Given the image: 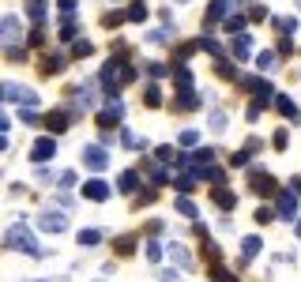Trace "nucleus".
Wrapping results in <instances>:
<instances>
[{"label":"nucleus","mask_w":301,"mask_h":282,"mask_svg":"<svg viewBox=\"0 0 301 282\" xmlns=\"http://www.w3.org/2000/svg\"><path fill=\"white\" fill-rule=\"evenodd\" d=\"M252 188H256L260 196H267V192H271V188H275V185L267 181V173H264V170H256V173H252Z\"/></svg>","instance_id":"obj_7"},{"label":"nucleus","mask_w":301,"mask_h":282,"mask_svg":"<svg viewBox=\"0 0 301 282\" xmlns=\"http://www.w3.org/2000/svg\"><path fill=\"white\" fill-rule=\"evenodd\" d=\"M279 214H283V218H294V196H290V192L279 196Z\"/></svg>","instance_id":"obj_9"},{"label":"nucleus","mask_w":301,"mask_h":282,"mask_svg":"<svg viewBox=\"0 0 301 282\" xmlns=\"http://www.w3.org/2000/svg\"><path fill=\"white\" fill-rule=\"evenodd\" d=\"M177 211H181V214H189V218H196V207H192L189 199H177Z\"/></svg>","instance_id":"obj_19"},{"label":"nucleus","mask_w":301,"mask_h":282,"mask_svg":"<svg viewBox=\"0 0 301 282\" xmlns=\"http://www.w3.org/2000/svg\"><path fill=\"white\" fill-rule=\"evenodd\" d=\"M226 8H230V0H215V4H211V11H207V19H222Z\"/></svg>","instance_id":"obj_11"},{"label":"nucleus","mask_w":301,"mask_h":282,"mask_svg":"<svg viewBox=\"0 0 301 282\" xmlns=\"http://www.w3.org/2000/svg\"><path fill=\"white\" fill-rule=\"evenodd\" d=\"M0 30H4V45H15V42H19V34H23V26H19V19H15V15H4Z\"/></svg>","instance_id":"obj_2"},{"label":"nucleus","mask_w":301,"mask_h":282,"mask_svg":"<svg viewBox=\"0 0 301 282\" xmlns=\"http://www.w3.org/2000/svg\"><path fill=\"white\" fill-rule=\"evenodd\" d=\"M260 68H264V72H275V53H260Z\"/></svg>","instance_id":"obj_18"},{"label":"nucleus","mask_w":301,"mask_h":282,"mask_svg":"<svg viewBox=\"0 0 301 282\" xmlns=\"http://www.w3.org/2000/svg\"><path fill=\"white\" fill-rule=\"evenodd\" d=\"M177 102H181V109H196V94H192L189 87H185V94H181Z\"/></svg>","instance_id":"obj_16"},{"label":"nucleus","mask_w":301,"mask_h":282,"mask_svg":"<svg viewBox=\"0 0 301 282\" xmlns=\"http://www.w3.org/2000/svg\"><path fill=\"white\" fill-rule=\"evenodd\" d=\"M83 162L91 166V170H105V162H109V158H105L102 147H87V151H83Z\"/></svg>","instance_id":"obj_4"},{"label":"nucleus","mask_w":301,"mask_h":282,"mask_svg":"<svg viewBox=\"0 0 301 282\" xmlns=\"http://www.w3.org/2000/svg\"><path fill=\"white\" fill-rule=\"evenodd\" d=\"M233 53H237V57L245 60V57L252 53V38H249V34H245V38H237V42H233Z\"/></svg>","instance_id":"obj_10"},{"label":"nucleus","mask_w":301,"mask_h":282,"mask_svg":"<svg viewBox=\"0 0 301 282\" xmlns=\"http://www.w3.org/2000/svg\"><path fill=\"white\" fill-rule=\"evenodd\" d=\"M83 196H91V199H98V203H102V199H109V185H105V181H87Z\"/></svg>","instance_id":"obj_5"},{"label":"nucleus","mask_w":301,"mask_h":282,"mask_svg":"<svg viewBox=\"0 0 301 282\" xmlns=\"http://www.w3.org/2000/svg\"><path fill=\"white\" fill-rule=\"evenodd\" d=\"M226 26H230V30H241V26H245V19H241V15H230V19H226Z\"/></svg>","instance_id":"obj_23"},{"label":"nucleus","mask_w":301,"mask_h":282,"mask_svg":"<svg viewBox=\"0 0 301 282\" xmlns=\"http://www.w3.org/2000/svg\"><path fill=\"white\" fill-rule=\"evenodd\" d=\"M98 241H102L98 230H83V233H79V245H98Z\"/></svg>","instance_id":"obj_15"},{"label":"nucleus","mask_w":301,"mask_h":282,"mask_svg":"<svg viewBox=\"0 0 301 282\" xmlns=\"http://www.w3.org/2000/svg\"><path fill=\"white\" fill-rule=\"evenodd\" d=\"M279 109H283V113H290V117H301V113L294 109V102L286 98V94H279Z\"/></svg>","instance_id":"obj_17"},{"label":"nucleus","mask_w":301,"mask_h":282,"mask_svg":"<svg viewBox=\"0 0 301 282\" xmlns=\"http://www.w3.org/2000/svg\"><path fill=\"white\" fill-rule=\"evenodd\" d=\"M53 151H57V143H53V139H38V143H34V162H49Z\"/></svg>","instance_id":"obj_6"},{"label":"nucleus","mask_w":301,"mask_h":282,"mask_svg":"<svg viewBox=\"0 0 301 282\" xmlns=\"http://www.w3.org/2000/svg\"><path fill=\"white\" fill-rule=\"evenodd\" d=\"M136 185H139L136 173H124V177H120V192H136Z\"/></svg>","instance_id":"obj_14"},{"label":"nucleus","mask_w":301,"mask_h":282,"mask_svg":"<svg viewBox=\"0 0 301 282\" xmlns=\"http://www.w3.org/2000/svg\"><path fill=\"white\" fill-rule=\"evenodd\" d=\"M298 237H301V222H298Z\"/></svg>","instance_id":"obj_26"},{"label":"nucleus","mask_w":301,"mask_h":282,"mask_svg":"<svg viewBox=\"0 0 301 282\" xmlns=\"http://www.w3.org/2000/svg\"><path fill=\"white\" fill-rule=\"evenodd\" d=\"M215 199H218V207H233V192H215Z\"/></svg>","instance_id":"obj_20"},{"label":"nucleus","mask_w":301,"mask_h":282,"mask_svg":"<svg viewBox=\"0 0 301 282\" xmlns=\"http://www.w3.org/2000/svg\"><path fill=\"white\" fill-rule=\"evenodd\" d=\"M147 260H151V264H158V260H162V248H158V245H147Z\"/></svg>","instance_id":"obj_21"},{"label":"nucleus","mask_w":301,"mask_h":282,"mask_svg":"<svg viewBox=\"0 0 301 282\" xmlns=\"http://www.w3.org/2000/svg\"><path fill=\"white\" fill-rule=\"evenodd\" d=\"M8 245L15 248V252H30V256L42 252L38 241H34V233H26V226H11V230H8Z\"/></svg>","instance_id":"obj_1"},{"label":"nucleus","mask_w":301,"mask_h":282,"mask_svg":"<svg viewBox=\"0 0 301 282\" xmlns=\"http://www.w3.org/2000/svg\"><path fill=\"white\" fill-rule=\"evenodd\" d=\"M158 102H162V94H158V91H155V87H151V91H147V105H151V109H155V105H158Z\"/></svg>","instance_id":"obj_22"},{"label":"nucleus","mask_w":301,"mask_h":282,"mask_svg":"<svg viewBox=\"0 0 301 282\" xmlns=\"http://www.w3.org/2000/svg\"><path fill=\"white\" fill-rule=\"evenodd\" d=\"M211 124H215V128L222 132V124H226V113H211Z\"/></svg>","instance_id":"obj_25"},{"label":"nucleus","mask_w":301,"mask_h":282,"mask_svg":"<svg viewBox=\"0 0 301 282\" xmlns=\"http://www.w3.org/2000/svg\"><path fill=\"white\" fill-rule=\"evenodd\" d=\"M42 230L60 233V230H68V218H64V214H57V211H45V214H42Z\"/></svg>","instance_id":"obj_3"},{"label":"nucleus","mask_w":301,"mask_h":282,"mask_svg":"<svg viewBox=\"0 0 301 282\" xmlns=\"http://www.w3.org/2000/svg\"><path fill=\"white\" fill-rule=\"evenodd\" d=\"M298 8H301V0H298Z\"/></svg>","instance_id":"obj_27"},{"label":"nucleus","mask_w":301,"mask_h":282,"mask_svg":"<svg viewBox=\"0 0 301 282\" xmlns=\"http://www.w3.org/2000/svg\"><path fill=\"white\" fill-rule=\"evenodd\" d=\"M128 19H136V23H139V19H147V11H143V4H136V8L128 11Z\"/></svg>","instance_id":"obj_24"},{"label":"nucleus","mask_w":301,"mask_h":282,"mask_svg":"<svg viewBox=\"0 0 301 282\" xmlns=\"http://www.w3.org/2000/svg\"><path fill=\"white\" fill-rule=\"evenodd\" d=\"M256 252H260V237H245V252H241V264H249Z\"/></svg>","instance_id":"obj_8"},{"label":"nucleus","mask_w":301,"mask_h":282,"mask_svg":"<svg viewBox=\"0 0 301 282\" xmlns=\"http://www.w3.org/2000/svg\"><path fill=\"white\" fill-rule=\"evenodd\" d=\"M49 128L53 132H64V128H68V117H64V113H53V117H49Z\"/></svg>","instance_id":"obj_13"},{"label":"nucleus","mask_w":301,"mask_h":282,"mask_svg":"<svg viewBox=\"0 0 301 282\" xmlns=\"http://www.w3.org/2000/svg\"><path fill=\"white\" fill-rule=\"evenodd\" d=\"M170 256L177 260V264H185V267L192 264V256H189V252H185V248H181V245H170Z\"/></svg>","instance_id":"obj_12"}]
</instances>
